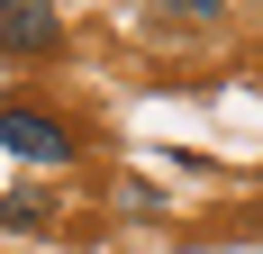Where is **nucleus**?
Returning a JSON list of instances; mask_svg holds the SVG:
<instances>
[{
  "mask_svg": "<svg viewBox=\"0 0 263 254\" xmlns=\"http://www.w3.org/2000/svg\"><path fill=\"white\" fill-rule=\"evenodd\" d=\"M0 227L9 236H46L54 227V200L36 191V182H27V191H0Z\"/></svg>",
  "mask_w": 263,
  "mask_h": 254,
  "instance_id": "nucleus-3",
  "label": "nucleus"
},
{
  "mask_svg": "<svg viewBox=\"0 0 263 254\" xmlns=\"http://www.w3.org/2000/svg\"><path fill=\"white\" fill-rule=\"evenodd\" d=\"M64 46V19L46 0H0V55H54Z\"/></svg>",
  "mask_w": 263,
  "mask_h": 254,
  "instance_id": "nucleus-2",
  "label": "nucleus"
},
{
  "mask_svg": "<svg viewBox=\"0 0 263 254\" xmlns=\"http://www.w3.org/2000/svg\"><path fill=\"white\" fill-rule=\"evenodd\" d=\"M0 154L18 164H73V127L36 100H0Z\"/></svg>",
  "mask_w": 263,
  "mask_h": 254,
  "instance_id": "nucleus-1",
  "label": "nucleus"
},
{
  "mask_svg": "<svg viewBox=\"0 0 263 254\" xmlns=\"http://www.w3.org/2000/svg\"><path fill=\"white\" fill-rule=\"evenodd\" d=\"M163 9H182V19H218L227 0H163Z\"/></svg>",
  "mask_w": 263,
  "mask_h": 254,
  "instance_id": "nucleus-4",
  "label": "nucleus"
}]
</instances>
